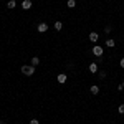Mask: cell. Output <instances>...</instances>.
I'll return each mask as SVG.
<instances>
[{"label":"cell","instance_id":"6da1fadb","mask_svg":"<svg viewBox=\"0 0 124 124\" xmlns=\"http://www.w3.org/2000/svg\"><path fill=\"white\" fill-rule=\"evenodd\" d=\"M22 73H23L25 76H33L35 66H31V65H23V66H22Z\"/></svg>","mask_w":124,"mask_h":124},{"label":"cell","instance_id":"7a4b0ae2","mask_svg":"<svg viewBox=\"0 0 124 124\" xmlns=\"http://www.w3.org/2000/svg\"><path fill=\"white\" fill-rule=\"evenodd\" d=\"M103 53H104V50H103V48L101 46H98V45H96L94 48H93V55H94V56H103Z\"/></svg>","mask_w":124,"mask_h":124},{"label":"cell","instance_id":"3957f363","mask_svg":"<svg viewBox=\"0 0 124 124\" xmlns=\"http://www.w3.org/2000/svg\"><path fill=\"white\" fill-rule=\"evenodd\" d=\"M22 8L23 10H30L31 8V0H23V2H22Z\"/></svg>","mask_w":124,"mask_h":124},{"label":"cell","instance_id":"277c9868","mask_svg":"<svg viewBox=\"0 0 124 124\" xmlns=\"http://www.w3.org/2000/svg\"><path fill=\"white\" fill-rule=\"evenodd\" d=\"M38 31H40V33L48 31V23H38Z\"/></svg>","mask_w":124,"mask_h":124},{"label":"cell","instance_id":"5b68a950","mask_svg":"<svg viewBox=\"0 0 124 124\" xmlns=\"http://www.w3.org/2000/svg\"><path fill=\"white\" fill-rule=\"evenodd\" d=\"M89 40H91L93 43H96V41L99 40V35H98L96 31H91V33H89Z\"/></svg>","mask_w":124,"mask_h":124},{"label":"cell","instance_id":"8992f818","mask_svg":"<svg viewBox=\"0 0 124 124\" xmlns=\"http://www.w3.org/2000/svg\"><path fill=\"white\" fill-rule=\"evenodd\" d=\"M58 83H60V85H63V83H66V75H65V73H61V75H58Z\"/></svg>","mask_w":124,"mask_h":124},{"label":"cell","instance_id":"52a82bcc","mask_svg":"<svg viewBox=\"0 0 124 124\" xmlns=\"http://www.w3.org/2000/svg\"><path fill=\"white\" fill-rule=\"evenodd\" d=\"M89 91H91V94H98V93H99V86H98V85H93L91 88H89Z\"/></svg>","mask_w":124,"mask_h":124},{"label":"cell","instance_id":"ba28073f","mask_svg":"<svg viewBox=\"0 0 124 124\" xmlns=\"http://www.w3.org/2000/svg\"><path fill=\"white\" fill-rule=\"evenodd\" d=\"M106 46H109V48H114L116 46V41L113 38H108L106 40Z\"/></svg>","mask_w":124,"mask_h":124},{"label":"cell","instance_id":"9c48e42d","mask_svg":"<svg viewBox=\"0 0 124 124\" xmlns=\"http://www.w3.org/2000/svg\"><path fill=\"white\" fill-rule=\"evenodd\" d=\"M89 71L91 73H98V63H89Z\"/></svg>","mask_w":124,"mask_h":124},{"label":"cell","instance_id":"30bf717a","mask_svg":"<svg viewBox=\"0 0 124 124\" xmlns=\"http://www.w3.org/2000/svg\"><path fill=\"white\" fill-rule=\"evenodd\" d=\"M40 65V58L38 56H33L31 58V66H38Z\"/></svg>","mask_w":124,"mask_h":124},{"label":"cell","instance_id":"8fae6325","mask_svg":"<svg viewBox=\"0 0 124 124\" xmlns=\"http://www.w3.org/2000/svg\"><path fill=\"white\" fill-rule=\"evenodd\" d=\"M53 28L56 30V31H60V30L63 28V23H61V22H55V25H53Z\"/></svg>","mask_w":124,"mask_h":124},{"label":"cell","instance_id":"7c38bea8","mask_svg":"<svg viewBox=\"0 0 124 124\" xmlns=\"http://www.w3.org/2000/svg\"><path fill=\"white\" fill-rule=\"evenodd\" d=\"M66 5L70 7V8H75V7H76V0H68Z\"/></svg>","mask_w":124,"mask_h":124},{"label":"cell","instance_id":"4fadbf2b","mask_svg":"<svg viewBox=\"0 0 124 124\" xmlns=\"http://www.w3.org/2000/svg\"><path fill=\"white\" fill-rule=\"evenodd\" d=\"M7 7H8L10 10H12V8H15V7H17V3H15V0H10L8 3H7Z\"/></svg>","mask_w":124,"mask_h":124},{"label":"cell","instance_id":"5bb4252c","mask_svg":"<svg viewBox=\"0 0 124 124\" xmlns=\"http://www.w3.org/2000/svg\"><path fill=\"white\" fill-rule=\"evenodd\" d=\"M117 111H119V114H124V104H121L117 108Z\"/></svg>","mask_w":124,"mask_h":124},{"label":"cell","instance_id":"9a60e30c","mask_svg":"<svg viewBox=\"0 0 124 124\" xmlns=\"http://www.w3.org/2000/svg\"><path fill=\"white\" fill-rule=\"evenodd\" d=\"M99 78H101V79H104V78H106V73H104V71H99Z\"/></svg>","mask_w":124,"mask_h":124},{"label":"cell","instance_id":"2e32d148","mask_svg":"<svg viewBox=\"0 0 124 124\" xmlns=\"http://www.w3.org/2000/svg\"><path fill=\"white\" fill-rule=\"evenodd\" d=\"M30 124H40L38 119H30Z\"/></svg>","mask_w":124,"mask_h":124},{"label":"cell","instance_id":"e0dca14e","mask_svg":"<svg viewBox=\"0 0 124 124\" xmlns=\"http://www.w3.org/2000/svg\"><path fill=\"white\" fill-rule=\"evenodd\" d=\"M119 66L124 68V58H121V61H119Z\"/></svg>","mask_w":124,"mask_h":124}]
</instances>
